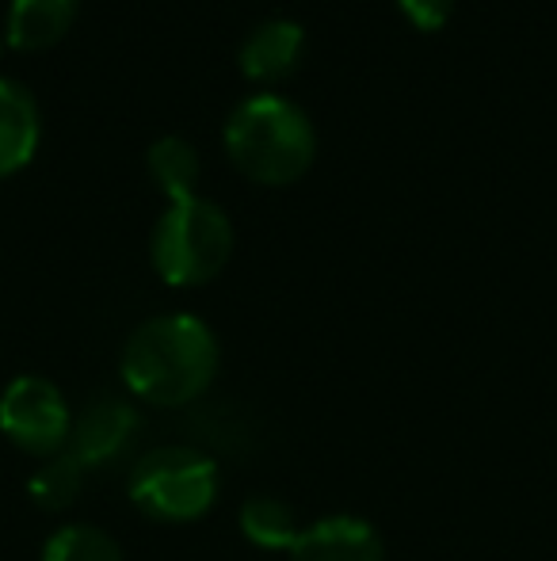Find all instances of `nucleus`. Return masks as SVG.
<instances>
[{
  "instance_id": "obj_12",
  "label": "nucleus",
  "mask_w": 557,
  "mask_h": 561,
  "mask_svg": "<svg viewBox=\"0 0 557 561\" xmlns=\"http://www.w3.org/2000/svg\"><path fill=\"white\" fill-rule=\"evenodd\" d=\"M237 527L253 547L287 550V554L298 542V535H302V524H298L294 508H290L287 501H279V496H268V493H256L241 504Z\"/></svg>"
},
{
  "instance_id": "obj_7",
  "label": "nucleus",
  "mask_w": 557,
  "mask_h": 561,
  "mask_svg": "<svg viewBox=\"0 0 557 561\" xmlns=\"http://www.w3.org/2000/svg\"><path fill=\"white\" fill-rule=\"evenodd\" d=\"M305 58V27L290 15L260 20L237 46V69L253 84H279L302 66Z\"/></svg>"
},
{
  "instance_id": "obj_14",
  "label": "nucleus",
  "mask_w": 557,
  "mask_h": 561,
  "mask_svg": "<svg viewBox=\"0 0 557 561\" xmlns=\"http://www.w3.org/2000/svg\"><path fill=\"white\" fill-rule=\"evenodd\" d=\"M84 478H89V473H84L81 466H77L73 458L61 450V455L46 458V462L38 466L35 473H31L27 493H31V501H35L43 512H66L69 504L81 496Z\"/></svg>"
},
{
  "instance_id": "obj_13",
  "label": "nucleus",
  "mask_w": 557,
  "mask_h": 561,
  "mask_svg": "<svg viewBox=\"0 0 557 561\" xmlns=\"http://www.w3.org/2000/svg\"><path fill=\"white\" fill-rule=\"evenodd\" d=\"M43 561H127V554L104 527L66 524L43 542Z\"/></svg>"
},
{
  "instance_id": "obj_1",
  "label": "nucleus",
  "mask_w": 557,
  "mask_h": 561,
  "mask_svg": "<svg viewBox=\"0 0 557 561\" xmlns=\"http://www.w3.org/2000/svg\"><path fill=\"white\" fill-rule=\"evenodd\" d=\"M222 363L214 329L195 313H156L123 344L119 375L138 401L184 409L210 390Z\"/></svg>"
},
{
  "instance_id": "obj_11",
  "label": "nucleus",
  "mask_w": 557,
  "mask_h": 561,
  "mask_svg": "<svg viewBox=\"0 0 557 561\" xmlns=\"http://www.w3.org/2000/svg\"><path fill=\"white\" fill-rule=\"evenodd\" d=\"M146 176L169 203L192 199L199 195L202 180V157L192 138L184 134H161L146 149Z\"/></svg>"
},
{
  "instance_id": "obj_2",
  "label": "nucleus",
  "mask_w": 557,
  "mask_h": 561,
  "mask_svg": "<svg viewBox=\"0 0 557 561\" xmlns=\"http://www.w3.org/2000/svg\"><path fill=\"white\" fill-rule=\"evenodd\" d=\"M222 146L245 180L260 187H290L317 161V126L290 96L253 92L225 115Z\"/></svg>"
},
{
  "instance_id": "obj_8",
  "label": "nucleus",
  "mask_w": 557,
  "mask_h": 561,
  "mask_svg": "<svg viewBox=\"0 0 557 561\" xmlns=\"http://www.w3.org/2000/svg\"><path fill=\"white\" fill-rule=\"evenodd\" d=\"M290 561H386V542L371 519L336 512L302 527Z\"/></svg>"
},
{
  "instance_id": "obj_10",
  "label": "nucleus",
  "mask_w": 557,
  "mask_h": 561,
  "mask_svg": "<svg viewBox=\"0 0 557 561\" xmlns=\"http://www.w3.org/2000/svg\"><path fill=\"white\" fill-rule=\"evenodd\" d=\"M77 0H8L4 38L20 54L54 50L77 23Z\"/></svg>"
},
{
  "instance_id": "obj_15",
  "label": "nucleus",
  "mask_w": 557,
  "mask_h": 561,
  "mask_svg": "<svg viewBox=\"0 0 557 561\" xmlns=\"http://www.w3.org/2000/svg\"><path fill=\"white\" fill-rule=\"evenodd\" d=\"M459 0H397V12L405 15L409 27L423 31V35H436L451 23Z\"/></svg>"
},
{
  "instance_id": "obj_9",
  "label": "nucleus",
  "mask_w": 557,
  "mask_h": 561,
  "mask_svg": "<svg viewBox=\"0 0 557 561\" xmlns=\"http://www.w3.org/2000/svg\"><path fill=\"white\" fill-rule=\"evenodd\" d=\"M43 146V107L15 77H0V180L23 172Z\"/></svg>"
},
{
  "instance_id": "obj_6",
  "label": "nucleus",
  "mask_w": 557,
  "mask_h": 561,
  "mask_svg": "<svg viewBox=\"0 0 557 561\" xmlns=\"http://www.w3.org/2000/svg\"><path fill=\"white\" fill-rule=\"evenodd\" d=\"M141 416L127 398L115 393H100L92 398L81 413L73 416V436H69L66 455L89 470H107V466L123 462L130 455V447L138 444Z\"/></svg>"
},
{
  "instance_id": "obj_4",
  "label": "nucleus",
  "mask_w": 557,
  "mask_h": 561,
  "mask_svg": "<svg viewBox=\"0 0 557 561\" xmlns=\"http://www.w3.org/2000/svg\"><path fill=\"white\" fill-rule=\"evenodd\" d=\"M222 473L218 462L199 447L164 444L130 466L127 496L153 524H195L218 501Z\"/></svg>"
},
{
  "instance_id": "obj_3",
  "label": "nucleus",
  "mask_w": 557,
  "mask_h": 561,
  "mask_svg": "<svg viewBox=\"0 0 557 561\" xmlns=\"http://www.w3.org/2000/svg\"><path fill=\"white\" fill-rule=\"evenodd\" d=\"M233 222L225 207L214 199H192L169 203L149 233V264L169 287L192 290L207 287L225 272L233 256Z\"/></svg>"
},
{
  "instance_id": "obj_5",
  "label": "nucleus",
  "mask_w": 557,
  "mask_h": 561,
  "mask_svg": "<svg viewBox=\"0 0 557 561\" xmlns=\"http://www.w3.org/2000/svg\"><path fill=\"white\" fill-rule=\"evenodd\" d=\"M0 436L31 458H54L73 436V409L46 375H15L0 390Z\"/></svg>"
}]
</instances>
